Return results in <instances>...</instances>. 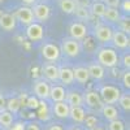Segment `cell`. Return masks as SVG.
Returning a JSON list of instances; mask_svg holds the SVG:
<instances>
[{"label": "cell", "mask_w": 130, "mask_h": 130, "mask_svg": "<svg viewBox=\"0 0 130 130\" xmlns=\"http://www.w3.org/2000/svg\"><path fill=\"white\" fill-rule=\"evenodd\" d=\"M105 20L111 21V22H118L120 21V10L118 9H113V8H107L105 9V13L103 16Z\"/></svg>", "instance_id": "cell-25"}, {"label": "cell", "mask_w": 130, "mask_h": 130, "mask_svg": "<svg viewBox=\"0 0 130 130\" xmlns=\"http://www.w3.org/2000/svg\"><path fill=\"white\" fill-rule=\"evenodd\" d=\"M69 130H82L81 127H72V129H69Z\"/></svg>", "instance_id": "cell-44"}, {"label": "cell", "mask_w": 130, "mask_h": 130, "mask_svg": "<svg viewBox=\"0 0 130 130\" xmlns=\"http://www.w3.org/2000/svg\"><path fill=\"white\" fill-rule=\"evenodd\" d=\"M20 100L17 99V98H12V99H9L8 103H7V111H9L10 113H16L18 111V108H20Z\"/></svg>", "instance_id": "cell-29"}, {"label": "cell", "mask_w": 130, "mask_h": 130, "mask_svg": "<svg viewBox=\"0 0 130 130\" xmlns=\"http://www.w3.org/2000/svg\"><path fill=\"white\" fill-rule=\"evenodd\" d=\"M103 4L107 8H113V9H118L121 5V0H103Z\"/></svg>", "instance_id": "cell-34"}, {"label": "cell", "mask_w": 130, "mask_h": 130, "mask_svg": "<svg viewBox=\"0 0 130 130\" xmlns=\"http://www.w3.org/2000/svg\"><path fill=\"white\" fill-rule=\"evenodd\" d=\"M102 113H103L104 118L108 120V121H113V120H117L118 118V111H117V108L112 104H103Z\"/></svg>", "instance_id": "cell-20"}, {"label": "cell", "mask_w": 130, "mask_h": 130, "mask_svg": "<svg viewBox=\"0 0 130 130\" xmlns=\"http://www.w3.org/2000/svg\"><path fill=\"white\" fill-rule=\"evenodd\" d=\"M96 60H98V64L102 65L103 68H113L118 62V56L113 48L102 47L96 53Z\"/></svg>", "instance_id": "cell-1"}, {"label": "cell", "mask_w": 130, "mask_h": 130, "mask_svg": "<svg viewBox=\"0 0 130 130\" xmlns=\"http://www.w3.org/2000/svg\"><path fill=\"white\" fill-rule=\"evenodd\" d=\"M38 117L40 118V120H43V121H47L48 118H50V111H48V107H47V104L44 103V100H42V102H39V107H38Z\"/></svg>", "instance_id": "cell-27"}, {"label": "cell", "mask_w": 130, "mask_h": 130, "mask_svg": "<svg viewBox=\"0 0 130 130\" xmlns=\"http://www.w3.org/2000/svg\"><path fill=\"white\" fill-rule=\"evenodd\" d=\"M73 77H74V81H77L78 83H86L90 79L87 68H83V67H78L73 69Z\"/></svg>", "instance_id": "cell-23"}, {"label": "cell", "mask_w": 130, "mask_h": 130, "mask_svg": "<svg viewBox=\"0 0 130 130\" xmlns=\"http://www.w3.org/2000/svg\"><path fill=\"white\" fill-rule=\"evenodd\" d=\"M16 18L10 13H2L0 14V27L4 31H12L16 29Z\"/></svg>", "instance_id": "cell-13"}, {"label": "cell", "mask_w": 130, "mask_h": 130, "mask_svg": "<svg viewBox=\"0 0 130 130\" xmlns=\"http://www.w3.org/2000/svg\"><path fill=\"white\" fill-rule=\"evenodd\" d=\"M24 129H25V124H16V125H12L7 130H24Z\"/></svg>", "instance_id": "cell-38"}, {"label": "cell", "mask_w": 130, "mask_h": 130, "mask_svg": "<svg viewBox=\"0 0 130 130\" xmlns=\"http://www.w3.org/2000/svg\"><path fill=\"white\" fill-rule=\"evenodd\" d=\"M83 122L86 124V126H87V127L91 130V129H94V127L98 126V118H96L94 115H89V116L85 117Z\"/></svg>", "instance_id": "cell-32"}, {"label": "cell", "mask_w": 130, "mask_h": 130, "mask_svg": "<svg viewBox=\"0 0 130 130\" xmlns=\"http://www.w3.org/2000/svg\"><path fill=\"white\" fill-rule=\"evenodd\" d=\"M75 16H77L79 20H87L90 17V10L87 8H79V7H75L74 12H73Z\"/></svg>", "instance_id": "cell-30"}, {"label": "cell", "mask_w": 130, "mask_h": 130, "mask_svg": "<svg viewBox=\"0 0 130 130\" xmlns=\"http://www.w3.org/2000/svg\"><path fill=\"white\" fill-rule=\"evenodd\" d=\"M65 95H67V91L62 86L55 85V86H51L50 89V99L53 103H57V102H65Z\"/></svg>", "instance_id": "cell-14"}, {"label": "cell", "mask_w": 130, "mask_h": 130, "mask_svg": "<svg viewBox=\"0 0 130 130\" xmlns=\"http://www.w3.org/2000/svg\"><path fill=\"white\" fill-rule=\"evenodd\" d=\"M59 4H60V9L65 14H73L75 9V4L73 0H60Z\"/></svg>", "instance_id": "cell-26"}, {"label": "cell", "mask_w": 130, "mask_h": 130, "mask_svg": "<svg viewBox=\"0 0 130 130\" xmlns=\"http://www.w3.org/2000/svg\"><path fill=\"white\" fill-rule=\"evenodd\" d=\"M50 89L51 86L46 79H38L34 82L32 86V91H34V96L38 98L39 100H47L50 99Z\"/></svg>", "instance_id": "cell-3"}, {"label": "cell", "mask_w": 130, "mask_h": 130, "mask_svg": "<svg viewBox=\"0 0 130 130\" xmlns=\"http://www.w3.org/2000/svg\"><path fill=\"white\" fill-rule=\"evenodd\" d=\"M87 27H86L85 24L82 22H73L70 26H69V35L72 39L74 40H82L87 37Z\"/></svg>", "instance_id": "cell-8"}, {"label": "cell", "mask_w": 130, "mask_h": 130, "mask_svg": "<svg viewBox=\"0 0 130 130\" xmlns=\"http://www.w3.org/2000/svg\"><path fill=\"white\" fill-rule=\"evenodd\" d=\"M118 104L125 112L130 111V95L129 94H121L120 99H118Z\"/></svg>", "instance_id": "cell-28"}, {"label": "cell", "mask_w": 130, "mask_h": 130, "mask_svg": "<svg viewBox=\"0 0 130 130\" xmlns=\"http://www.w3.org/2000/svg\"><path fill=\"white\" fill-rule=\"evenodd\" d=\"M69 105L65 103V102H57V103H53L52 107V113L55 115L59 118H68L69 117Z\"/></svg>", "instance_id": "cell-16"}, {"label": "cell", "mask_w": 130, "mask_h": 130, "mask_svg": "<svg viewBox=\"0 0 130 130\" xmlns=\"http://www.w3.org/2000/svg\"><path fill=\"white\" fill-rule=\"evenodd\" d=\"M0 130H2V129H0Z\"/></svg>", "instance_id": "cell-47"}, {"label": "cell", "mask_w": 130, "mask_h": 130, "mask_svg": "<svg viewBox=\"0 0 130 130\" xmlns=\"http://www.w3.org/2000/svg\"><path fill=\"white\" fill-rule=\"evenodd\" d=\"M91 130H105V129H103V127H100V126H96V127H94V129H91Z\"/></svg>", "instance_id": "cell-43"}, {"label": "cell", "mask_w": 130, "mask_h": 130, "mask_svg": "<svg viewBox=\"0 0 130 130\" xmlns=\"http://www.w3.org/2000/svg\"><path fill=\"white\" fill-rule=\"evenodd\" d=\"M100 96V99L103 102V104H115L118 102L121 96V91L117 86L113 85H104L100 87V91L98 92Z\"/></svg>", "instance_id": "cell-2"}, {"label": "cell", "mask_w": 130, "mask_h": 130, "mask_svg": "<svg viewBox=\"0 0 130 130\" xmlns=\"http://www.w3.org/2000/svg\"><path fill=\"white\" fill-rule=\"evenodd\" d=\"M124 8L126 12H129V0H125V3H124Z\"/></svg>", "instance_id": "cell-42"}, {"label": "cell", "mask_w": 130, "mask_h": 130, "mask_svg": "<svg viewBox=\"0 0 130 130\" xmlns=\"http://www.w3.org/2000/svg\"><path fill=\"white\" fill-rule=\"evenodd\" d=\"M26 37L35 42V40H40L43 39V26L38 22H32L26 27Z\"/></svg>", "instance_id": "cell-12"}, {"label": "cell", "mask_w": 130, "mask_h": 130, "mask_svg": "<svg viewBox=\"0 0 130 130\" xmlns=\"http://www.w3.org/2000/svg\"><path fill=\"white\" fill-rule=\"evenodd\" d=\"M65 103L69 107H82L83 96L77 91H68L67 95H65Z\"/></svg>", "instance_id": "cell-15"}, {"label": "cell", "mask_w": 130, "mask_h": 130, "mask_svg": "<svg viewBox=\"0 0 130 130\" xmlns=\"http://www.w3.org/2000/svg\"><path fill=\"white\" fill-rule=\"evenodd\" d=\"M25 105H26L27 108H30V109H38V107H39V99H38V98H35L34 95L29 96Z\"/></svg>", "instance_id": "cell-33"}, {"label": "cell", "mask_w": 130, "mask_h": 130, "mask_svg": "<svg viewBox=\"0 0 130 130\" xmlns=\"http://www.w3.org/2000/svg\"><path fill=\"white\" fill-rule=\"evenodd\" d=\"M62 52L69 57H77L81 53V44L78 40H74L72 38L62 39Z\"/></svg>", "instance_id": "cell-4"}, {"label": "cell", "mask_w": 130, "mask_h": 130, "mask_svg": "<svg viewBox=\"0 0 130 130\" xmlns=\"http://www.w3.org/2000/svg\"><path fill=\"white\" fill-rule=\"evenodd\" d=\"M44 2H46V0H44Z\"/></svg>", "instance_id": "cell-46"}, {"label": "cell", "mask_w": 130, "mask_h": 130, "mask_svg": "<svg viewBox=\"0 0 130 130\" xmlns=\"http://www.w3.org/2000/svg\"><path fill=\"white\" fill-rule=\"evenodd\" d=\"M69 117L74 122H83L85 117H86V112L83 109V107H70L69 108Z\"/></svg>", "instance_id": "cell-22"}, {"label": "cell", "mask_w": 130, "mask_h": 130, "mask_svg": "<svg viewBox=\"0 0 130 130\" xmlns=\"http://www.w3.org/2000/svg\"><path fill=\"white\" fill-rule=\"evenodd\" d=\"M13 122H14V117L12 113L7 111L5 108L4 109H0V126L3 129H9L13 125Z\"/></svg>", "instance_id": "cell-21"}, {"label": "cell", "mask_w": 130, "mask_h": 130, "mask_svg": "<svg viewBox=\"0 0 130 130\" xmlns=\"http://www.w3.org/2000/svg\"><path fill=\"white\" fill-rule=\"evenodd\" d=\"M108 130H125V124L121 120H113L108 124Z\"/></svg>", "instance_id": "cell-31"}, {"label": "cell", "mask_w": 130, "mask_h": 130, "mask_svg": "<svg viewBox=\"0 0 130 130\" xmlns=\"http://www.w3.org/2000/svg\"><path fill=\"white\" fill-rule=\"evenodd\" d=\"M83 103L87 104V107L92 108V109H102L103 102L100 99L99 94L96 91H87L83 96Z\"/></svg>", "instance_id": "cell-11"}, {"label": "cell", "mask_w": 130, "mask_h": 130, "mask_svg": "<svg viewBox=\"0 0 130 130\" xmlns=\"http://www.w3.org/2000/svg\"><path fill=\"white\" fill-rule=\"evenodd\" d=\"M60 48L55 44V43H46L44 46L42 47V56L44 60L50 61V62H55L59 60L60 57Z\"/></svg>", "instance_id": "cell-5"}, {"label": "cell", "mask_w": 130, "mask_h": 130, "mask_svg": "<svg viewBox=\"0 0 130 130\" xmlns=\"http://www.w3.org/2000/svg\"><path fill=\"white\" fill-rule=\"evenodd\" d=\"M112 34H113V30L107 25H98L94 32L95 38L100 43H109L112 39Z\"/></svg>", "instance_id": "cell-9"}, {"label": "cell", "mask_w": 130, "mask_h": 130, "mask_svg": "<svg viewBox=\"0 0 130 130\" xmlns=\"http://www.w3.org/2000/svg\"><path fill=\"white\" fill-rule=\"evenodd\" d=\"M87 72H89L90 78H94L96 81H100V79L104 78V68L102 67V65H99L98 62L89 65Z\"/></svg>", "instance_id": "cell-19"}, {"label": "cell", "mask_w": 130, "mask_h": 130, "mask_svg": "<svg viewBox=\"0 0 130 130\" xmlns=\"http://www.w3.org/2000/svg\"><path fill=\"white\" fill-rule=\"evenodd\" d=\"M32 16H34V21H39V22H44L50 18L51 9L47 4L44 3H35L31 8Z\"/></svg>", "instance_id": "cell-6"}, {"label": "cell", "mask_w": 130, "mask_h": 130, "mask_svg": "<svg viewBox=\"0 0 130 130\" xmlns=\"http://www.w3.org/2000/svg\"><path fill=\"white\" fill-rule=\"evenodd\" d=\"M105 9L107 7L103 4V2H94L90 4V12L96 17H103L105 13Z\"/></svg>", "instance_id": "cell-24"}, {"label": "cell", "mask_w": 130, "mask_h": 130, "mask_svg": "<svg viewBox=\"0 0 130 130\" xmlns=\"http://www.w3.org/2000/svg\"><path fill=\"white\" fill-rule=\"evenodd\" d=\"M75 7H79V8H90V4H91V0H73Z\"/></svg>", "instance_id": "cell-35"}, {"label": "cell", "mask_w": 130, "mask_h": 130, "mask_svg": "<svg viewBox=\"0 0 130 130\" xmlns=\"http://www.w3.org/2000/svg\"><path fill=\"white\" fill-rule=\"evenodd\" d=\"M21 2H22L25 7H30V5H34L37 3V0H21Z\"/></svg>", "instance_id": "cell-40"}, {"label": "cell", "mask_w": 130, "mask_h": 130, "mask_svg": "<svg viewBox=\"0 0 130 130\" xmlns=\"http://www.w3.org/2000/svg\"><path fill=\"white\" fill-rule=\"evenodd\" d=\"M13 16H14L16 21H20L22 25H26V26L34 22V16H32V10L30 7H25V5L20 7Z\"/></svg>", "instance_id": "cell-7"}, {"label": "cell", "mask_w": 130, "mask_h": 130, "mask_svg": "<svg viewBox=\"0 0 130 130\" xmlns=\"http://www.w3.org/2000/svg\"><path fill=\"white\" fill-rule=\"evenodd\" d=\"M111 42H112L113 47L118 48V50H125L129 47V37L126 35V32H124L121 30L113 31Z\"/></svg>", "instance_id": "cell-10"}, {"label": "cell", "mask_w": 130, "mask_h": 130, "mask_svg": "<svg viewBox=\"0 0 130 130\" xmlns=\"http://www.w3.org/2000/svg\"><path fill=\"white\" fill-rule=\"evenodd\" d=\"M24 130H40V126L35 122H29L25 125V129Z\"/></svg>", "instance_id": "cell-37"}, {"label": "cell", "mask_w": 130, "mask_h": 130, "mask_svg": "<svg viewBox=\"0 0 130 130\" xmlns=\"http://www.w3.org/2000/svg\"><path fill=\"white\" fill-rule=\"evenodd\" d=\"M2 2H3V0H0V3H2Z\"/></svg>", "instance_id": "cell-45"}, {"label": "cell", "mask_w": 130, "mask_h": 130, "mask_svg": "<svg viewBox=\"0 0 130 130\" xmlns=\"http://www.w3.org/2000/svg\"><path fill=\"white\" fill-rule=\"evenodd\" d=\"M48 130H64V129H62V126L59 125V124H53V125H51V126L48 127Z\"/></svg>", "instance_id": "cell-41"}, {"label": "cell", "mask_w": 130, "mask_h": 130, "mask_svg": "<svg viewBox=\"0 0 130 130\" xmlns=\"http://www.w3.org/2000/svg\"><path fill=\"white\" fill-rule=\"evenodd\" d=\"M59 81L62 85H72L74 82L73 77V69L68 67H61L59 68Z\"/></svg>", "instance_id": "cell-18"}, {"label": "cell", "mask_w": 130, "mask_h": 130, "mask_svg": "<svg viewBox=\"0 0 130 130\" xmlns=\"http://www.w3.org/2000/svg\"><path fill=\"white\" fill-rule=\"evenodd\" d=\"M122 83H124V86H125L126 89L130 87V72L129 70L125 72L124 75H122Z\"/></svg>", "instance_id": "cell-36"}, {"label": "cell", "mask_w": 130, "mask_h": 130, "mask_svg": "<svg viewBox=\"0 0 130 130\" xmlns=\"http://www.w3.org/2000/svg\"><path fill=\"white\" fill-rule=\"evenodd\" d=\"M43 74L48 81L56 82L59 81V67H56L55 64H46L43 67Z\"/></svg>", "instance_id": "cell-17"}, {"label": "cell", "mask_w": 130, "mask_h": 130, "mask_svg": "<svg viewBox=\"0 0 130 130\" xmlns=\"http://www.w3.org/2000/svg\"><path fill=\"white\" fill-rule=\"evenodd\" d=\"M130 55L129 53H125V56H124V67L125 68H127L129 69V67H130Z\"/></svg>", "instance_id": "cell-39"}]
</instances>
